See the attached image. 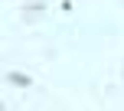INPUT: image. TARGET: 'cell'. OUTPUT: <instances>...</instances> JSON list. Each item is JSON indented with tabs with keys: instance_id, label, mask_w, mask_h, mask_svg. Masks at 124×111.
I'll use <instances>...</instances> for the list:
<instances>
[{
	"instance_id": "cell-1",
	"label": "cell",
	"mask_w": 124,
	"mask_h": 111,
	"mask_svg": "<svg viewBox=\"0 0 124 111\" xmlns=\"http://www.w3.org/2000/svg\"><path fill=\"white\" fill-rule=\"evenodd\" d=\"M7 79H10V85H20V88H26V85H33V79L26 72H10L7 75Z\"/></svg>"
},
{
	"instance_id": "cell-2",
	"label": "cell",
	"mask_w": 124,
	"mask_h": 111,
	"mask_svg": "<svg viewBox=\"0 0 124 111\" xmlns=\"http://www.w3.org/2000/svg\"><path fill=\"white\" fill-rule=\"evenodd\" d=\"M0 111H7V105H3V101H0Z\"/></svg>"
}]
</instances>
